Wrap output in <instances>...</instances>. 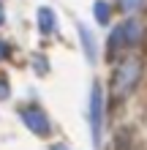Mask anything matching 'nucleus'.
I'll return each instance as SVG.
<instances>
[{
    "mask_svg": "<svg viewBox=\"0 0 147 150\" xmlns=\"http://www.w3.org/2000/svg\"><path fill=\"white\" fill-rule=\"evenodd\" d=\"M144 74V57L139 52H125L123 57L117 60L115 71H112V96H115L117 101L128 98V96L134 93V87L139 85V79Z\"/></svg>",
    "mask_w": 147,
    "mask_h": 150,
    "instance_id": "1",
    "label": "nucleus"
},
{
    "mask_svg": "<svg viewBox=\"0 0 147 150\" xmlns=\"http://www.w3.org/2000/svg\"><path fill=\"white\" fill-rule=\"evenodd\" d=\"M87 120H90V131H93V142H96V147H98L101 145V126H103V93H101L98 82L93 85V90H90Z\"/></svg>",
    "mask_w": 147,
    "mask_h": 150,
    "instance_id": "2",
    "label": "nucleus"
},
{
    "mask_svg": "<svg viewBox=\"0 0 147 150\" xmlns=\"http://www.w3.org/2000/svg\"><path fill=\"white\" fill-rule=\"evenodd\" d=\"M19 117H22V123L36 137H46L49 134V117H46V112L41 109V107H22L19 109Z\"/></svg>",
    "mask_w": 147,
    "mask_h": 150,
    "instance_id": "3",
    "label": "nucleus"
},
{
    "mask_svg": "<svg viewBox=\"0 0 147 150\" xmlns=\"http://www.w3.org/2000/svg\"><path fill=\"white\" fill-rule=\"evenodd\" d=\"M38 28H41V33H55V30H57V19H55V11H52L49 6L38 8Z\"/></svg>",
    "mask_w": 147,
    "mask_h": 150,
    "instance_id": "4",
    "label": "nucleus"
},
{
    "mask_svg": "<svg viewBox=\"0 0 147 150\" xmlns=\"http://www.w3.org/2000/svg\"><path fill=\"white\" fill-rule=\"evenodd\" d=\"M79 38H82V47H84V57L90 60V63H96L98 60V52H96V38L87 33L84 25H79Z\"/></svg>",
    "mask_w": 147,
    "mask_h": 150,
    "instance_id": "5",
    "label": "nucleus"
},
{
    "mask_svg": "<svg viewBox=\"0 0 147 150\" xmlns=\"http://www.w3.org/2000/svg\"><path fill=\"white\" fill-rule=\"evenodd\" d=\"M117 6L123 8L128 16H136V14H147V0H117Z\"/></svg>",
    "mask_w": 147,
    "mask_h": 150,
    "instance_id": "6",
    "label": "nucleus"
},
{
    "mask_svg": "<svg viewBox=\"0 0 147 150\" xmlns=\"http://www.w3.org/2000/svg\"><path fill=\"white\" fill-rule=\"evenodd\" d=\"M96 19H98L101 25H109V19H112V6H109V3H103V0H98V3H96Z\"/></svg>",
    "mask_w": 147,
    "mask_h": 150,
    "instance_id": "7",
    "label": "nucleus"
},
{
    "mask_svg": "<svg viewBox=\"0 0 147 150\" xmlns=\"http://www.w3.org/2000/svg\"><path fill=\"white\" fill-rule=\"evenodd\" d=\"M0 98H8V82L0 79Z\"/></svg>",
    "mask_w": 147,
    "mask_h": 150,
    "instance_id": "8",
    "label": "nucleus"
},
{
    "mask_svg": "<svg viewBox=\"0 0 147 150\" xmlns=\"http://www.w3.org/2000/svg\"><path fill=\"white\" fill-rule=\"evenodd\" d=\"M3 57H8V44L0 41V60H3Z\"/></svg>",
    "mask_w": 147,
    "mask_h": 150,
    "instance_id": "9",
    "label": "nucleus"
},
{
    "mask_svg": "<svg viewBox=\"0 0 147 150\" xmlns=\"http://www.w3.org/2000/svg\"><path fill=\"white\" fill-rule=\"evenodd\" d=\"M3 19H6V11H3V6H0V25H3Z\"/></svg>",
    "mask_w": 147,
    "mask_h": 150,
    "instance_id": "10",
    "label": "nucleus"
},
{
    "mask_svg": "<svg viewBox=\"0 0 147 150\" xmlns=\"http://www.w3.org/2000/svg\"><path fill=\"white\" fill-rule=\"evenodd\" d=\"M52 150H68L65 145H55V147H52Z\"/></svg>",
    "mask_w": 147,
    "mask_h": 150,
    "instance_id": "11",
    "label": "nucleus"
}]
</instances>
